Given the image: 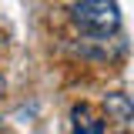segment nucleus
Here are the masks:
<instances>
[{
  "instance_id": "nucleus-1",
  "label": "nucleus",
  "mask_w": 134,
  "mask_h": 134,
  "mask_svg": "<svg viewBox=\"0 0 134 134\" xmlns=\"http://www.w3.org/2000/svg\"><path fill=\"white\" fill-rule=\"evenodd\" d=\"M70 24L91 37H107L121 30V14L114 0H77L70 7Z\"/></svg>"
},
{
  "instance_id": "nucleus-2",
  "label": "nucleus",
  "mask_w": 134,
  "mask_h": 134,
  "mask_svg": "<svg viewBox=\"0 0 134 134\" xmlns=\"http://www.w3.org/2000/svg\"><path fill=\"white\" fill-rule=\"evenodd\" d=\"M70 124H74V134H104V117L94 114L87 104H74L70 107Z\"/></svg>"
},
{
  "instance_id": "nucleus-3",
  "label": "nucleus",
  "mask_w": 134,
  "mask_h": 134,
  "mask_svg": "<svg viewBox=\"0 0 134 134\" xmlns=\"http://www.w3.org/2000/svg\"><path fill=\"white\" fill-rule=\"evenodd\" d=\"M104 111H107V121L111 117H114L117 124H127L131 121V104H127L124 94H111V97L104 100Z\"/></svg>"
},
{
  "instance_id": "nucleus-4",
  "label": "nucleus",
  "mask_w": 134,
  "mask_h": 134,
  "mask_svg": "<svg viewBox=\"0 0 134 134\" xmlns=\"http://www.w3.org/2000/svg\"><path fill=\"white\" fill-rule=\"evenodd\" d=\"M0 97H3V77H0Z\"/></svg>"
}]
</instances>
